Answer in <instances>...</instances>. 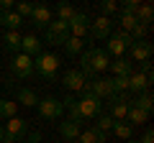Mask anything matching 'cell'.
Listing matches in <instances>:
<instances>
[{
	"label": "cell",
	"mask_w": 154,
	"mask_h": 143,
	"mask_svg": "<svg viewBox=\"0 0 154 143\" xmlns=\"http://www.w3.org/2000/svg\"><path fill=\"white\" fill-rule=\"evenodd\" d=\"M67 26H69V36H75V39H85L88 31H90V18H88V13L75 10V16L69 18Z\"/></svg>",
	"instance_id": "cell-9"
},
{
	"label": "cell",
	"mask_w": 154,
	"mask_h": 143,
	"mask_svg": "<svg viewBox=\"0 0 154 143\" xmlns=\"http://www.w3.org/2000/svg\"><path fill=\"white\" fill-rule=\"evenodd\" d=\"M21 54L31 56V59H36V56L41 54V41L36 39V33H28V36H21Z\"/></svg>",
	"instance_id": "cell-15"
},
{
	"label": "cell",
	"mask_w": 154,
	"mask_h": 143,
	"mask_svg": "<svg viewBox=\"0 0 154 143\" xmlns=\"http://www.w3.org/2000/svg\"><path fill=\"white\" fill-rule=\"evenodd\" d=\"M18 143H26V141H18Z\"/></svg>",
	"instance_id": "cell-44"
},
{
	"label": "cell",
	"mask_w": 154,
	"mask_h": 143,
	"mask_svg": "<svg viewBox=\"0 0 154 143\" xmlns=\"http://www.w3.org/2000/svg\"><path fill=\"white\" fill-rule=\"evenodd\" d=\"M31 10H33L31 3H18V5H16V13L23 18V21H26V18H31Z\"/></svg>",
	"instance_id": "cell-33"
},
{
	"label": "cell",
	"mask_w": 154,
	"mask_h": 143,
	"mask_svg": "<svg viewBox=\"0 0 154 143\" xmlns=\"http://www.w3.org/2000/svg\"><path fill=\"white\" fill-rule=\"evenodd\" d=\"M149 120V112H144V110H139V107H128V112H126V123L131 128H136V125H141V123H146Z\"/></svg>",
	"instance_id": "cell-22"
},
{
	"label": "cell",
	"mask_w": 154,
	"mask_h": 143,
	"mask_svg": "<svg viewBox=\"0 0 154 143\" xmlns=\"http://www.w3.org/2000/svg\"><path fill=\"white\" fill-rule=\"evenodd\" d=\"M28 21H31L36 28H44V31H46V26L54 21V13H51V8H49V5H33L31 18H28Z\"/></svg>",
	"instance_id": "cell-12"
},
{
	"label": "cell",
	"mask_w": 154,
	"mask_h": 143,
	"mask_svg": "<svg viewBox=\"0 0 154 143\" xmlns=\"http://www.w3.org/2000/svg\"><path fill=\"white\" fill-rule=\"evenodd\" d=\"M0 18H3V13H0Z\"/></svg>",
	"instance_id": "cell-45"
},
{
	"label": "cell",
	"mask_w": 154,
	"mask_h": 143,
	"mask_svg": "<svg viewBox=\"0 0 154 143\" xmlns=\"http://www.w3.org/2000/svg\"><path fill=\"white\" fill-rule=\"evenodd\" d=\"M152 18H154V8L149 5V3H141V5H139V10H136V21L141 23V26H149V23H152Z\"/></svg>",
	"instance_id": "cell-26"
},
{
	"label": "cell",
	"mask_w": 154,
	"mask_h": 143,
	"mask_svg": "<svg viewBox=\"0 0 154 143\" xmlns=\"http://www.w3.org/2000/svg\"><path fill=\"white\" fill-rule=\"evenodd\" d=\"M62 84H64V89L72 95V92H82L85 84H88V79L82 77V72H80V69H69L64 77H62Z\"/></svg>",
	"instance_id": "cell-10"
},
{
	"label": "cell",
	"mask_w": 154,
	"mask_h": 143,
	"mask_svg": "<svg viewBox=\"0 0 154 143\" xmlns=\"http://www.w3.org/2000/svg\"><path fill=\"white\" fill-rule=\"evenodd\" d=\"M139 74H144V77H146L149 82H154V74H152V61H141V64H139Z\"/></svg>",
	"instance_id": "cell-35"
},
{
	"label": "cell",
	"mask_w": 154,
	"mask_h": 143,
	"mask_svg": "<svg viewBox=\"0 0 154 143\" xmlns=\"http://www.w3.org/2000/svg\"><path fill=\"white\" fill-rule=\"evenodd\" d=\"M64 51H67L69 56H80V54L85 51V41H82V39H75V36H69V39L64 41Z\"/></svg>",
	"instance_id": "cell-25"
},
{
	"label": "cell",
	"mask_w": 154,
	"mask_h": 143,
	"mask_svg": "<svg viewBox=\"0 0 154 143\" xmlns=\"http://www.w3.org/2000/svg\"><path fill=\"white\" fill-rule=\"evenodd\" d=\"M11 10H16L13 0H0V13H11Z\"/></svg>",
	"instance_id": "cell-37"
},
{
	"label": "cell",
	"mask_w": 154,
	"mask_h": 143,
	"mask_svg": "<svg viewBox=\"0 0 154 143\" xmlns=\"http://www.w3.org/2000/svg\"><path fill=\"white\" fill-rule=\"evenodd\" d=\"M57 69H59V59H57V54L41 51V54L33 59V74L44 77L46 82H54V79H57Z\"/></svg>",
	"instance_id": "cell-2"
},
{
	"label": "cell",
	"mask_w": 154,
	"mask_h": 143,
	"mask_svg": "<svg viewBox=\"0 0 154 143\" xmlns=\"http://www.w3.org/2000/svg\"><path fill=\"white\" fill-rule=\"evenodd\" d=\"M77 143H98V136H95L93 128H88V130H80V136H77Z\"/></svg>",
	"instance_id": "cell-32"
},
{
	"label": "cell",
	"mask_w": 154,
	"mask_h": 143,
	"mask_svg": "<svg viewBox=\"0 0 154 143\" xmlns=\"http://www.w3.org/2000/svg\"><path fill=\"white\" fill-rule=\"evenodd\" d=\"M110 72H113V77H128L134 72V64L126 59V56H121V59H110Z\"/></svg>",
	"instance_id": "cell-16"
},
{
	"label": "cell",
	"mask_w": 154,
	"mask_h": 143,
	"mask_svg": "<svg viewBox=\"0 0 154 143\" xmlns=\"http://www.w3.org/2000/svg\"><path fill=\"white\" fill-rule=\"evenodd\" d=\"M110 89H113V95H126L128 92V77H110Z\"/></svg>",
	"instance_id": "cell-29"
},
{
	"label": "cell",
	"mask_w": 154,
	"mask_h": 143,
	"mask_svg": "<svg viewBox=\"0 0 154 143\" xmlns=\"http://www.w3.org/2000/svg\"><path fill=\"white\" fill-rule=\"evenodd\" d=\"M80 123H72V120H62L59 123V133L64 141H77V136H80Z\"/></svg>",
	"instance_id": "cell-20"
},
{
	"label": "cell",
	"mask_w": 154,
	"mask_h": 143,
	"mask_svg": "<svg viewBox=\"0 0 154 143\" xmlns=\"http://www.w3.org/2000/svg\"><path fill=\"white\" fill-rule=\"evenodd\" d=\"M149 87H152V82H149L144 74H139L136 69L128 74V95H141V92H146Z\"/></svg>",
	"instance_id": "cell-14"
},
{
	"label": "cell",
	"mask_w": 154,
	"mask_h": 143,
	"mask_svg": "<svg viewBox=\"0 0 154 143\" xmlns=\"http://www.w3.org/2000/svg\"><path fill=\"white\" fill-rule=\"evenodd\" d=\"M21 23H23V18L18 16L16 10H11V13H3V18H0V26H5L8 31H18V28H21Z\"/></svg>",
	"instance_id": "cell-23"
},
{
	"label": "cell",
	"mask_w": 154,
	"mask_h": 143,
	"mask_svg": "<svg viewBox=\"0 0 154 143\" xmlns=\"http://www.w3.org/2000/svg\"><path fill=\"white\" fill-rule=\"evenodd\" d=\"M128 51H131V59H128V61H131V64H134V61L141 64V61H149V59H152L154 46L149 44V41H134V46H131Z\"/></svg>",
	"instance_id": "cell-13"
},
{
	"label": "cell",
	"mask_w": 154,
	"mask_h": 143,
	"mask_svg": "<svg viewBox=\"0 0 154 143\" xmlns=\"http://www.w3.org/2000/svg\"><path fill=\"white\" fill-rule=\"evenodd\" d=\"M139 143H154V130H152V128H146V133L141 136V141H139Z\"/></svg>",
	"instance_id": "cell-39"
},
{
	"label": "cell",
	"mask_w": 154,
	"mask_h": 143,
	"mask_svg": "<svg viewBox=\"0 0 154 143\" xmlns=\"http://www.w3.org/2000/svg\"><path fill=\"white\" fill-rule=\"evenodd\" d=\"M100 13H103L105 18H110L113 13H118V3H113V0H103V3H100Z\"/></svg>",
	"instance_id": "cell-31"
},
{
	"label": "cell",
	"mask_w": 154,
	"mask_h": 143,
	"mask_svg": "<svg viewBox=\"0 0 154 143\" xmlns=\"http://www.w3.org/2000/svg\"><path fill=\"white\" fill-rule=\"evenodd\" d=\"M11 72L16 74L18 79H31L33 77V59H31V56H26V54H13Z\"/></svg>",
	"instance_id": "cell-7"
},
{
	"label": "cell",
	"mask_w": 154,
	"mask_h": 143,
	"mask_svg": "<svg viewBox=\"0 0 154 143\" xmlns=\"http://www.w3.org/2000/svg\"><path fill=\"white\" fill-rule=\"evenodd\" d=\"M3 136H5V128H3V125H0V141H3Z\"/></svg>",
	"instance_id": "cell-41"
},
{
	"label": "cell",
	"mask_w": 154,
	"mask_h": 143,
	"mask_svg": "<svg viewBox=\"0 0 154 143\" xmlns=\"http://www.w3.org/2000/svg\"><path fill=\"white\" fill-rule=\"evenodd\" d=\"M3 46H5L11 54H21V33L18 31H5V36H3Z\"/></svg>",
	"instance_id": "cell-19"
},
{
	"label": "cell",
	"mask_w": 154,
	"mask_h": 143,
	"mask_svg": "<svg viewBox=\"0 0 154 143\" xmlns=\"http://www.w3.org/2000/svg\"><path fill=\"white\" fill-rule=\"evenodd\" d=\"M75 16V8L69 5V3H62L59 8H57V18L54 21H62V23H69V18Z\"/></svg>",
	"instance_id": "cell-30"
},
{
	"label": "cell",
	"mask_w": 154,
	"mask_h": 143,
	"mask_svg": "<svg viewBox=\"0 0 154 143\" xmlns=\"http://www.w3.org/2000/svg\"><path fill=\"white\" fill-rule=\"evenodd\" d=\"M77 112H80V120H95L98 115H103V100H98L90 92H80L77 97Z\"/></svg>",
	"instance_id": "cell-1"
},
{
	"label": "cell",
	"mask_w": 154,
	"mask_h": 143,
	"mask_svg": "<svg viewBox=\"0 0 154 143\" xmlns=\"http://www.w3.org/2000/svg\"><path fill=\"white\" fill-rule=\"evenodd\" d=\"M128 143H139V141H128Z\"/></svg>",
	"instance_id": "cell-43"
},
{
	"label": "cell",
	"mask_w": 154,
	"mask_h": 143,
	"mask_svg": "<svg viewBox=\"0 0 154 143\" xmlns=\"http://www.w3.org/2000/svg\"><path fill=\"white\" fill-rule=\"evenodd\" d=\"M146 28H149V26L136 23V26H134V31H131V39H134V41H144V36H146Z\"/></svg>",
	"instance_id": "cell-34"
},
{
	"label": "cell",
	"mask_w": 154,
	"mask_h": 143,
	"mask_svg": "<svg viewBox=\"0 0 154 143\" xmlns=\"http://www.w3.org/2000/svg\"><path fill=\"white\" fill-rule=\"evenodd\" d=\"M95 120H98V123H95V130H100V133H105V136H110V128H113V123H116L113 118H110L108 112H103V115H98Z\"/></svg>",
	"instance_id": "cell-28"
},
{
	"label": "cell",
	"mask_w": 154,
	"mask_h": 143,
	"mask_svg": "<svg viewBox=\"0 0 154 143\" xmlns=\"http://www.w3.org/2000/svg\"><path fill=\"white\" fill-rule=\"evenodd\" d=\"M116 21H118V26H121V31H126V33H131L134 31V26H136V16H134V13H126V10H118V18H116Z\"/></svg>",
	"instance_id": "cell-24"
},
{
	"label": "cell",
	"mask_w": 154,
	"mask_h": 143,
	"mask_svg": "<svg viewBox=\"0 0 154 143\" xmlns=\"http://www.w3.org/2000/svg\"><path fill=\"white\" fill-rule=\"evenodd\" d=\"M139 5H141V3H139V0H126V3H123V5L118 8V10H126V13H134V16H136Z\"/></svg>",
	"instance_id": "cell-36"
},
{
	"label": "cell",
	"mask_w": 154,
	"mask_h": 143,
	"mask_svg": "<svg viewBox=\"0 0 154 143\" xmlns=\"http://www.w3.org/2000/svg\"><path fill=\"white\" fill-rule=\"evenodd\" d=\"M69 39V26L62 21H51L44 31V41L51 46H64V41Z\"/></svg>",
	"instance_id": "cell-4"
},
{
	"label": "cell",
	"mask_w": 154,
	"mask_h": 143,
	"mask_svg": "<svg viewBox=\"0 0 154 143\" xmlns=\"http://www.w3.org/2000/svg\"><path fill=\"white\" fill-rule=\"evenodd\" d=\"M67 143H77V141H67Z\"/></svg>",
	"instance_id": "cell-42"
},
{
	"label": "cell",
	"mask_w": 154,
	"mask_h": 143,
	"mask_svg": "<svg viewBox=\"0 0 154 143\" xmlns=\"http://www.w3.org/2000/svg\"><path fill=\"white\" fill-rule=\"evenodd\" d=\"M16 102L23 105V107H36L38 105V95L33 92V89H28V87H21L16 92Z\"/></svg>",
	"instance_id": "cell-17"
},
{
	"label": "cell",
	"mask_w": 154,
	"mask_h": 143,
	"mask_svg": "<svg viewBox=\"0 0 154 143\" xmlns=\"http://www.w3.org/2000/svg\"><path fill=\"white\" fill-rule=\"evenodd\" d=\"M90 36L95 41H105L113 33V18H105V16H98L95 21H90Z\"/></svg>",
	"instance_id": "cell-8"
},
{
	"label": "cell",
	"mask_w": 154,
	"mask_h": 143,
	"mask_svg": "<svg viewBox=\"0 0 154 143\" xmlns=\"http://www.w3.org/2000/svg\"><path fill=\"white\" fill-rule=\"evenodd\" d=\"M131 46H134L131 33H126V31H121V28H118L116 33H110V36H108V44H105V49H103V51H105L108 56H116V59H121V56L126 54Z\"/></svg>",
	"instance_id": "cell-3"
},
{
	"label": "cell",
	"mask_w": 154,
	"mask_h": 143,
	"mask_svg": "<svg viewBox=\"0 0 154 143\" xmlns=\"http://www.w3.org/2000/svg\"><path fill=\"white\" fill-rule=\"evenodd\" d=\"M0 143H18V141H16V138H11V136H3V141H0Z\"/></svg>",
	"instance_id": "cell-40"
},
{
	"label": "cell",
	"mask_w": 154,
	"mask_h": 143,
	"mask_svg": "<svg viewBox=\"0 0 154 143\" xmlns=\"http://www.w3.org/2000/svg\"><path fill=\"white\" fill-rule=\"evenodd\" d=\"M110 66V56L103 49H88V69L93 72L95 77H100L103 72H108Z\"/></svg>",
	"instance_id": "cell-6"
},
{
	"label": "cell",
	"mask_w": 154,
	"mask_h": 143,
	"mask_svg": "<svg viewBox=\"0 0 154 143\" xmlns=\"http://www.w3.org/2000/svg\"><path fill=\"white\" fill-rule=\"evenodd\" d=\"M16 110H18V102H13V100H0V118L3 120L16 118Z\"/></svg>",
	"instance_id": "cell-27"
},
{
	"label": "cell",
	"mask_w": 154,
	"mask_h": 143,
	"mask_svg": "<svg viewBox=\"0 0 154 143\" xmlns=\"http://www.w3.org/2000/svg\"><path fill=\"white\" fill-rule=\"evenodd\" d=\"M131 105L152 115V110H154V100H152V92L146 89V92H141V95H134V97H131Z\"/></svg>",
	"instance_id": "cell-18"
},
{
	"label": "cell",
	"mask_w": 154,
	"mask_h": 143,
	"mask_svg": "<svg viewBox=\"0 0 154 143\" xmlns=\"http://www.w3.org/2000/svg\"><path fill=\"white\" fill-rule=\"evenodd\" d=\"M5 136H11V138H16V141H23V138H26V133L31 130V128H28V120H23V118H11V120L5 123Z\"/></svg>",
	"instance_id": "cell-11"
},
{
	"label": "cell",
	"mask_w": 154,
	"mask_h": 143,
	"mask_svg": "<svg viewBox=\"0 0 154 143\" xmlns=\"http://www.w3.org/2000/svg\"><path fill=\"white\" fill-rule=\"evenodd\" d=\"M26 138H28L26 143H38V141H41V130H28Z\"/></svg>",
	"instance_id": "cell-38"
},
{
	"label": "cell",
	"mask_w": 154,
	"mask_h": 143,
	"mask_svg": "<svg viewBox=\"0 0 154 143\" xmlns=\"http://www.w3.org/2000/svg\"><path fill=\"white\" fill-rule=\"evenodd\" d=\"M110 133H113L116 138H121V141H134V128L128 125L126 120H121V123H113Z\"/></svg>",
	"instance_id": "cell-21"
},
{
	"label": "cell",
	"mask_w": 154,
	"mask_h": 143,
	"mask_svg": "<svg viewBox=\"0 0 154 143\" xmlns=\"http://www.w3.org/2000/svg\"><path fill=\"white\" fill-rule=\"evenodd\" d=\"M36 110H38V115L44 118V120H59L62 112H64V107H62V102L57 97H41L38 105H36Z\"/></svg>",
	"instance_id": "cell-5"
}]
</instances>
